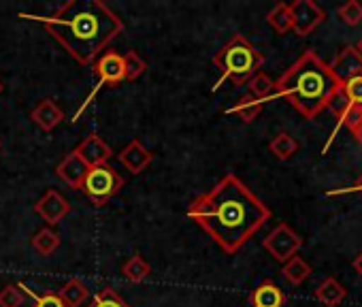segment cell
<instances>
[{
    "instance_id": "obj_1",
    "label": "cell",
    "mask_w": 362,
    "mask_h": 307,
    "mask_svg": "<svg viewBox=\"0 0 362 307\" xmlns=\"http://www.w3.org/2000/svg\"><path fill=\"white\" fill-rule=\"evenodd\" d=\"M271 216V209L235 173H226L188 207V218L226 254H237Z\"/></svg>"
},
{
    "instance_id": "obj_2",
    "label": "cell",
    "mask_w": 362,
    "mask_h": 307,
    "mask_svg": "<svg viewBox=\"0 0 362 307\" xmlns=\"http://www.w3.org/2000/svg\"><path fill=\"white\" fill-rule=\"evenodd\" d=\"M18 18L41 24L81 66L94 64L126 28L124 20L100 0H69L49 16L18 13Z\"/></svg>"
},
{
    "instance_id": "obj_3",
    "label": "cell",
    "mask_w": 362,
    "mask_h": 307,
    "mask_svg": "<svg viewBox=\"0 0 362 307\" xmlns=\"http://www.w3.org/2000/svg\"><path fill=\"white\" fill-rule=\"evenodd\" d=\"M277 96L286 98L305 120H315L328 109L330 98L341 88L330 66L311 50L303 52L275 81Z\"/></svg>"
},
{
    "instance_id": "obj_4",
    "label": "cell",
    "mask_w": 362,
    "mask_h": 307,
    "mask_svg": "<svg viewBox=\"0 0 362 307\" xmlns=\"http://www.w3.org/2000/svg\"><path fill=\"white\" fill-rule=\"evenodd\" d=\"M214 64L222 73L218 83L214 86V92H218L224 81H233L235 86H245L256 73H260L264 64V56L243 35H235L226 45H222L216 52Z\"/></svg>"
},
{
    "instance_id": "obj_5",
    "label": "cell",
    "mask_w": 362,
    "mask_h": 307,
    "mask_svg": "<svg viewBox=\"0 0 362 307\" xmlns=\"http://www.w3.org/2000/svg\"><path fill=\"white\" fill-rule=\"evenodd\" d=\"M92 71H94V75H96V83H94L92 92L83 98L81 107L77 109V113L73 115V120H71V122H79V117H81V115L86 113V109L94 103L96 94H98L103 88H115V86H119L122 81H126V73H124V56H122V54H117V52H113V50L103 52V54L94 60Z\"/></svg>"
},
{
    "instance_id": "obj_6",
    "label": "cell",
    "mask_w": 362,
    "mask_h": 307,
    "mask_svg": "<svg viewBox=\"0 0 362 307\" xmlns=\"http://www.w3.org/2000/svg\"><path fill=\"white\" fill-rule=\"evenodd\" d=\"M124 178L119 175V171H115L109 163L107 165H98V167H90L83 184H81V192L96 205L103 207L107 205L122 188H124Z\"/></svg>"
},
{
    "instance_id": "obj_7",
    "label": "cell",
    "mask_w": 362,
    "mask_h": 307,
    "mask_svg": "<svg viewBox=\"0 0 362 307\" xmlns=\"http://www.w3.org/2000/svg\"><path fill=\"white\" fill-rule=\"evenodd\" d=\"M262 248L277 260V262H288L292 256L298 254V250L303 248V239L300 235L286 222H279L264 239H262Z\"/></svg>"
},
{
    "instance_id": "obj_8",
    "label": "cell",
    "mask_w": 362,
    "mask_h": 307,
    "mask_svg": "<svg viewBox=\"0 0 362 307\" xmlns=\"http://www.w3.org/2000/svg\"><path fill=\"white\" fill-rule=\"evenodd\" d=\"M288 7L292 16V33L300 39L311 35L326 20V11L313 0H294Z\"/></svg>"
},
{
    "instance_id": "obj_9",
    "label": "cell",
    "mask_w": 362,
    "mask_h": 307,
    "mask_svg": "<svg viewBox=\"0 0 362 307\" xmlns=\"http://www.w3.org/2000/svg\"><path fill=\"white\" fill-rule=\"evenodd\" d=\"M35 214L41 216L49 226L60 224L69 214H71V205L69 201L54 188H49L37 203H35Z\"/></svg>"
},
{
    "instance_id": "obj_10",
    "label": "cell",
    "mask_w": 362,
    "mask_h": 307,
    "mask_svg": "<svg viewBox=\"0 0 362 307\" xmlns=\"http://www.w3.org/2000/svg\"><path fill=\"white\" fill-rule=\"evenodd\" d=\"M77 156L88 165V167H98V165H107L113 156V149L109 143H105L103 137H98L96 132L88 134L77 147Z\"/></svg>"
},
{
    "instance_id": "obj_11",
    "label": "cell",
    "mask_w": 362,
    "mask_h": 307,
    "mask_svg": "<svg viewBox=\"0 0 362 307\" xmlns=\"http://www.w3.org/2000/svg\"><path fill=\"white\" fill-rule=\"evenodd\" d=\"M332 75L337 77L339 83H345L354 77H362V56L354 45H347L339 52V56L328 64Z\"/></svg>"
},
{
    "instance_id": "obj_12",
    "label": "cell",
    "mask_w": 362,
    "mask_h": 307,
    "mask_svg": "<svg viewBox=\"0 0 362 307\" xmlns=\"http://www.w3.org/2000/svg\"><path fill=\"white\" fill-rule=\"evenodd\" d=\"M117 161H119V165H122L128 173L139 175V173H143V171L151 165L153 154H151L139 139H132V141L117 154Z\"/></svg>"
},
{
    "instance_id": "obj_13",
    "label": "cell",
    "mask_w": 362,
    "mask_h": 307,
    "mask_svg": "<svg viewBox=\"0 0 362 307\" xmlns=\"http://www.w3.org/2000/svg\"><path fill=\"white\" fill-rule=\"evenodd\" d=\"M88 171H90V167L77 156V151H75V149H73L71 154H66V156H64V158L58 163V167H56V175H58L66 186H71L73 190H81V184H83Z\"/></svg>"
},
{
    "instance_id": "obj_14",
    "label": "cell",
    "mask_w": 362,
    "mask_h": 307,
    "mask_svg": "<svg viewBox=\"0 0 362 307\" xmlns=\"http://www.w3.org/2000/svg\"><path fill=\"white\" fill-rule=\"evenodd\" d=\"M30 120L43 130V132H52L54 128H58L64 122V111L60 109V105L52 98H43L37 103V107L30 111Z\"/></svg>"
},
{
    "instance_id": "obj_15",
    "label": "cell",
    "mask_w": 362,
    "mask_h": 307,
    "mask_svg": "<svg viewBox=\"0 0 362 307\" xmlns=\"http://www.w3.org/2000/svg\"><path fill=\"white\" fill-rule=\"evenodd\" d=\"M286 301V292L271 279L258 284L250 294V307H284Z\"/></svg>"
},
{
    "instance_id": "obj_16",
    "label": "cell",
    "mask_w": 362,
    "mask_h": 307,
    "mask_svg": "<svg viewBox=\"0 0 362 307\" xmlns=\"http://www.w3.org/2000/svg\"><path fill=\"white\" fill-rule=\"evenodd\" d=\"M313 296L324 305V307H339L343 303V299L347 296L345 286L334 279V277H326L313 292Z\"/></svg>"
},
{
    "instance_id": "obj_17",
    "label": "cell",
    "mask_w": 362,
    "mask_h": 307,
    "mask_svg": "<svg viewBox=\"0 0 362 307\" xmlns=\"http://www.w3.org/2000/svg\"><path fill=\"white\" fill-rule=\"evenodd\" d=\"M247 90H250V96H254L256 100L260 103H269L273 98H277V88H275V81L267 75V73H256L247 83Z\"/></svg>"
},
{
    "instance_id": "obj_18",
    "label": "cell",
    "mask_w": 362,
    "mask_h": 307,
    "mask_svg": "<svg viewBox=\"0 0 362 307\" xmlns=\"http://www.w3.org/2000/svg\"><path fill=\"white\" fill-rule=\"evenodd\" d=\"M30 243H33V250H35L39 256L47 258V256H52V254L60 248L62 239H60V235H58L52 226H45V228H41V231H37V233L33 235Z\"/></svg>"
},
{
    "instance_id": "obj_19",
    "label": "cell",
    "mask_w": 362,
    "mask_h": 307,
    "mask_svg": "<svg viewBox=\"0 0 362 307\" xmlns=\"http://www.w3.org/2000/svg\"><path fill=\"white\" fill-rule=\"evenodd\" d=\"M58 294H60V299H62V303H64L66 307H81V305L88 301L90 290H88V286H86L79 277H71V279L58 290Z\"/></svg>"
},
{
    "instance_id": "obj_20",
    "label": "cell",
    "mask_w": 362,
    "mask_h": 307,
    "mask_svg": "<svg viewBox=\"0 0 362 307\" xmlns=\"http://www.w3.org/2000/svg\"><path fill=\"white\" fill-rule=\"evenodd\" d=\"M262 109H264V103H260V100H256L254 96L245 94V96H241V98L228 109V113H230V115H237L243 124H252V122L262 113Z\"/></svg>"
},
{
    "instance_id": "obj_21",
    "label": "cell",
    "mask_w": 362,
    "mask_h": 307,
    "mask_svg": "<svg viewBox=\"0 0 362 307\" xmlns=\"http://www.w3.org/2000/svg\"><path fill=\"white\" fill-rule=\"evenodd\" d=\"M271 154L277 161H290L294 154L298 151V141L290 132H277L271 143H269Z\"/></svg>"
},
{
    "instance_id": "obj_22",
    "label": "cell",
    "mask_w": 362,
    "mask_h": 307,
    "mask_svg": "<svg viewBox=\"0 0 362 307\" xmlns=\"http://www.w3.org/2000/svg\"><path fill=\"white\" fill-rule=\"evenodd\" d=\"M281 273H284V277H286L292 286H300L303 282H307V279H309V275H311V267H309V262H307L305 258H300V256H292L288 262H284Z\"/></svg>"
},
{
    "instance_id": "obj_23",
    "label": "cell",
    "mask_w": 362,
    "mask_h": 307,
    "mask_svg": "<svg viewBox=\"0 0 362 307\" xmlns=\"http://www.w3.org/2000/svg\"><path fill=\"white\" fill-rule=\"evenodd\" d=\"M149 273H151V267H149V262H147L141 254H132V256L122 265V275H124L128 282H132V284H139V282L147 279Z\"/></svg>"
},
{
    "instance_id": "obj_24",
    "label": "cell",
    "mask_w": 362,
    "mask_h": 307,
    "mask_svg": "<svg viewBox=\"0 0 362 307\" xmlns=\"http://www.w3.org/2000/svg\"><path fill=\"white\" fill-rule=\"evenodd\" d=\"M267 22H269V26H271L277 35H288V33H292L290 7H288L286 3H277V5L267 13Z\"/></svg>"
},
{
    "instance_id": "obj_25",
    "label": "cell",
    "mask_w": 362,
    "mask_h": 307,
    "mask_svg": "<svg viewBox=\"0 0 362 307\" xmlns=\"http://www.w3.org/2000/svg\"><path fill=\"white\" fill-rule=\"evenodd\" d=\"M26 301V292L22 284H7L0 288V307H22Z\"/></svg>"
},
{
    "instance_id": "obj_26",
    "label": "cell",
    "mask_w": 362,
    "mask_h": 307,
    "mask_svg": "<svg viewBox=\"0 0 362 307\" xmlns=\"http://www.w3.org/2000/svg\"><path fill=\"white\" fill-rule=\"evenodd\" d=\"M147 71V62L136 54V52H126L124 54V73H126V81H136L141 75H145Z\"/></svg>"
},
{
    "instance_id": "obj_27",
    "label": "cell",
    "mask_w": 362,
    "mask_h": 307,
    "mask_svg": "<svg viewBox=\"0 0 362 307\" xmlns=\"http://www.w3.org/2000/svg\"><path fill=\"white\" fill-rule=\"evenodd\" d=\"M337 13H339V20L351 28L362 24V5L358 3V0H349V3L341 5Z\"/></svg>"
},
{
    "instance_id": "obj_28",
    "label": "cell",
    "mask_w": 362,
    "mask_h": 307,
    "mask_svg": "<svg viewBox=\"0 0 362 307\" xmlns=\"http://www.w3.org/2000/svg\"><path fill=\"white\" fill-rule=\"evenodd\" d=\"M88 307H128V303L113 290V288H103Z\"/></svg>"
},
{
    "instance_id": "obj_29",
    "label": "cell",
    "mask_w": 362,
    "mask_h": 307,
    "mask_svg": "<svg viewBox=\"0 0 362 307\" xmlns=\"http://www.w3.org/2000/svg\"><path fill=\"white\" fill-rule=\"evenodd\" d=\"M360 124H362V107L349 105V109L345 111V115L337 122V126H334V130H332V137L339 132V128H347L349 132H354Z\"/></svg>"
},
{
    "instance_id": "obj_30",
    "label": "cell",
    "mask_w": 362,
    "mask_h": 307,
    "mask_svg": "<svg viewBox=\"0 0 362 307\" xmlns=\"http://www.w3.org/2000/svg\"><path fill=\"white\" fill-rule=\"evenodd\" d=\"M22 288H24V292H26L28 296H33V301H35L33 307H66V305L62 303V299H60L58 292H43V294H37L35 290L26 288L24 284H22Z\"/></svg>"
},
{
    "instance_id": "obj_31",
    "label": "cell",
    "mask_w": 362,
    "mask_h": 307,
    "mask_svg": "<svg viewBox=\"0 0 362 307\" xmlns=\"http://www.w3.org/2000/svg\"><path fill=\"white\" fill-rule=\"evenodd\" d=\"M341 88H343V92L351 105L362 107V77H354V79L341 83Z\"/></svg>"
},
{
    "instance_id": "obj_32",
    "label": "cell",
    "mask_w": 362,
    "mask_h": 307,
    "mask_svg": "<svg viewBox=\"0 0 362 307\" xmlns=\"http://www.w3.org/2000/svg\"><path fill=\"white\" fill-rule=\"evenodd\" d=\"M349 100H347V96H345V92H343V88H339L337 92H334V96L330 98V103H328V109L332 111V115L337 117V122L345 115V111L349 109Z\"/></svg>"
},
{
    "instance_id": "obj_33",
    "label": "cell",
    "mask_w": 362,
    "mask_h": 307,
    "mask_svg": "<svg viewBox=\"0 0 362 307\" xmlns=\"http://www.w3.org/2000/svg\"><path fill=\"white\" fill-rule=\"evenodd\" d=\"M351 265H354L356 273L362 277V252H358V254H356V258H354V262H351Z\"/></svg>"
},
{
    "instance_id": "obj_34",
    "label": "cell",
    "mask_w": 362,
    "mask_h": 307,
    "mask_svg": "<svg viewBox=\"0 0 362 307\" xmlns=\"http://www.w3.org/2000/svg\"><path fill=\"white\" fill-rule=\"evenodd\" d=\"M351 134H354V137H356V141H358V143L362 145V124H360V126H358V128H356V130H354Z\"/></svg>"
},
{
    "instance_id": "obj_35",
    "label": "cell",
    "mask_w": 362,
    "mask_h": 307,
    "mask_svg": "<svg viewBox=\"0 0 362 307\" xmlns=\"http://www.w3.org/2000/svg\"><path fill=\"white\" fill-rule=\"evenodd\" d=\"M351 190H354V192H360V195H362V175L358 178V182L354 184V188H351Z\"/></svg>"
},
{
    "instance_id": "obj_36",
    "label": "cell",
    "mask_w": 362,
    "mask_h": 307,
    "mask_svg": "<svg viewBox=\"0 0 362 307\" xmlns=\"http://www.w3.org/2000/svg\"><path fill=\"white\" fill-rule=\"evenodd\" d=\"M354 47H356V50H358V54L362 56V39H360V41H358V45H354Z\"/></svg>"
},
{
    "instance_id": "obj_37",
    "label": "cell",
    "mask_w": 362,
    "mask_h": 307,
    "mask_svg": "<svg viewBox=\"0 0 362 307\" xmlns=\"http://www.w3.org/2000/svg\"><path fill=\"white\" fill-rule=\"evenodd\" d=\"M3 90H5V86H3V81H0V94H3Z\"/></svg>"
},
{
    "instance_id": "obj_38",
    "label": "cell",
    "mask_w": 362,
    "mask_h": 307,
    "mask_svg": "<svg viewBox=\"0 0 362 307\" xmlns=\"http://www.w3.org/2000/svg\"><path fill=\"white\" fill-rule=\"evenodd\" d=\"M0 149H3V141H0Z\"/></svg>"
}]
</instances>
